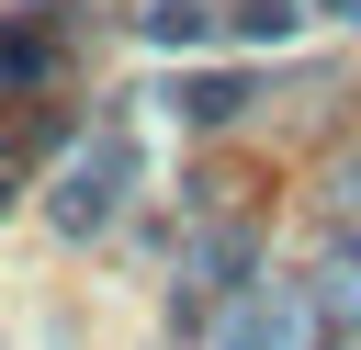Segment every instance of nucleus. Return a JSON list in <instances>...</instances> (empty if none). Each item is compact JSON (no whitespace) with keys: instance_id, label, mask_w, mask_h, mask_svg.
Wrapping results in <instances>:
<instances>
[{"instance_id":"1","label":"nucleus","mask_w":361,"mask_h":350,"mask_svg":"<svg viewBox=\"0 0 361 350\" xmlns=\"http://www.w3.org/2000/svg\"><path fill=\"white\" fill-rule=\"evenodd\" d=\"M56 79V34L45 23H0V90H45Z\"/></svg>"},{"instance_id":"2","label":"nucleus","mask_w":361,"mask_h":350,"mask_svg":"<svg viewBox=\"0 0 361 350\" xmlns=\"http://www.w3.org/2000/svg\"><path fill=\"white\" fill-rule=\"evenodd\" d=\"M113 181H124V158H113V147H102V158H79L56 215H68V226H102V215H113Z\"/></svg>"},{"instance_id":"3","label":"nucleus","mask_w":361,"mask_h":350,"mask_svg":"<svg viewBox=\"0 0 361 350\" xmlns=\"http://www.w3.org/2000/svg\"><path fill=\"white\" fill-rule=\"evenodd\" d=\"M147 34H158V45H203L214 23H203V0H158V11H147Z\"/></svg>"},{"instance_id":"4","label":"nucleus","mask_w":361,"mask_h":350,"mask_svg":"<svg viewBox=\"0 0 361 350\" xmlns=\"http://www.w3.org/2000/svg\"><path fill=\"white\" fill-rule=\"evenodd\" d=\"M237 102H248V90H237V79H192V90H180V113H192V124H226V113H237Z\"/></svg>"},{"instance_id":"5","label":"nucleus","mask_w":361,"mask_h":350,"mask_svg":"<svg viewBox=\"0 0 361 350\" xmlns=\"http://www.w3.org/2000/svg\"><path fill=\"white\" fill-rule=\"evenodd\" d=\"M11 192H23V158H11V147H0V203H11Z\"/></svg>"}]
</instances>
